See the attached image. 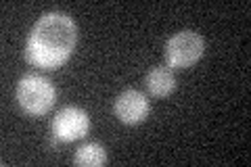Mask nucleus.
<instances>
[{
	"instance_id": "nucleus-6",
	"label": "nucleus",
	"mask_w": 251,
	"mask_h": 167,
	"mask_svg": "<svg viewBox=\"0 0 251 167\" xmlns=\"http://www.w3.org/2000/svg\"><path fill=\"white\" fill-rule=\"evenodd\" d=\"M145 84H147V90L151 92L153 96L163 98V96H170V94L176 90V75L170 67L157 65L147 73Z\"/></svg>"
},
{
	"instance_id": "nucleus-1",
	"label": "nucleus",
	"mask_w": 251,
	"mask_h": 167,
	"mask_svg": "<svg viewBox=\"0 0 251 167\" xmlns=\"http://www.w3.org/2000/svg\"><path fill=\"white\" fill-rule=\"evenodd\" d=\"M77 27L65 13H46L36 21L25 44V59L34 67L57 69L75 48Z\"/></svg>"
},
{
	"instance_id": "nucleus-7",
	"label": "nucleus",
	"mask_w": 251,
	"mask_h": 167,
	"mask_svg": "<svg viewBox=\"0 0 251 167\" xmlns=\"http://www.w3.org/2000/svg\"><path fill=\"white\" fill-rule=\"evenodd\" d=\"M107 161V153L99 142H88L82 148H77V153L74 157V163L80 167H99Z\"/></svg>"
},
{
	"instance_id": "nucleus-4",
	"label": "nucleus",
	"mask_w": 251,
	"mask_h": 167,
	"mask_svg": "<svg viewBox=\"0 0 251 167\" xmlns=\"http://www.w3.org/2000/svg\"><path fill=\"white\" fill-rule=\"evenodd\" d=\"M90 130V119L80 107H63L52 121V134L61 142H75Z\"/></svg>"
},
{
	"instance_id": "nucleus-5",
	"label": "nucleus",
	"mask_w": 251,
	"mask_h": 167,
	"mask_svg": "<svg viewBox=\"0 0 251 167\" xmlns=\"http://www.w3.org/2000/svg\"><path fill=\"white\" fill-rule=\"evenodd\" d=\"M115 117L126 125H136L145 121L149 115V102L147 96L138 90H126L115 98Z\"/></svg>"
},
{
	"instance_id": "nucleus-3",
	"label": "nucleus",
	"mask_w": 251,
	"mask_h": 167,
	"mask_svg": "<svg viewBox=\"0 0 251 167\" xmlns=\"http://www.w3.org/2000/svg\"><path fill=\"white\" fill-rule=\"evenodd\" d=\"M205 42L197 31L184 29L172 36L166 44V61L170 69H186L193 67L201 59Z\"/></svg>"
},
{
	"instance_id": "nucleus-2",
	"label": "nucleus",
	"mask_w": 251,
	"mask_h": 167,
	"mask_svg": "<svg viewBox=\"0 0 251 167\" xmlns=\"http://www.w3.org/2000/svg\"><path fill=\"white\" fill-rule=\"evenodd\" d=\"M54 98H57V90L50 84V79L36 73L21 77V82L17 86V100H19V107L27 115L31 117L46 115L52 109Z\"/></svg>"
}]
</instances>
